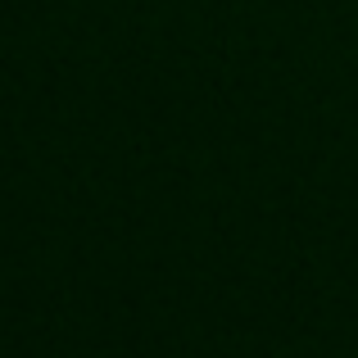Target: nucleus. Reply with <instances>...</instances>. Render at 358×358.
Segmentation results:
<instances>
[]
</instances>
